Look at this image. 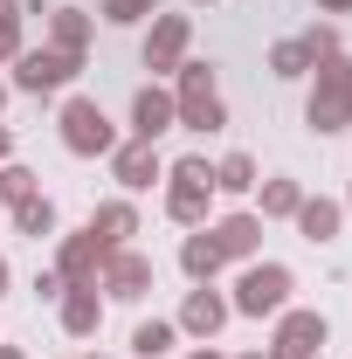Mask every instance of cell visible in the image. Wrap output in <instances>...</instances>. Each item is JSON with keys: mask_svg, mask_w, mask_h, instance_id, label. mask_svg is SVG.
Returning <instances> with one entry per match:
<instances>
[{"mask_svg": "<svg viewBox=\"0 0 352 359\" xmlns=\"http://www.w3.org/2000/svg\"><path fill=\"white\" fill-rule=\"evenodd\" d=\"M173 111H180V132H194V138H215L228 132V97H221V76H215V62H180L173 69Z\"/></svg>", "mask_w": 352, "mask_h": 359, "instance_id": "obj_1", "label": "cell"}, {"mask_svg": "<svg viewBox=\"0 0 352 359\" xmlns=\"http://www.w3.org/2000/svg\"><path fill=\"white\" fill-rule=\"evenodd\" d=\"M132 138H145V145H159L166 132H180V111H173V90L166 83H145L132 90V125H125Z\"/></svg>", "mask_w": 352, "mask_h": 359, "instance_id": "obj_13", "label": "cell"}, {"mask_svg": "<svg viewBox=\"0 0 352 359\" xmlns=\"http://www.w3.org/2000/svg\"><path fill=\"white\" fill-rule=\"evenodd\" d=\"M104 256H111V249H104L90 228H76V235H55V276H62V283H97Z\"/></svg>", "mask_w": 352, "mask_h": 359, "instance_id": "obj_14", "label": "cell"}, {"mask_svg": "<svg viewBox=\"0 0 352 359\" xmlns=\"http://www.w3.org/2000/svg\"><path fill=\"white\" fill-rule=\"evenodd\" d=\"M325 339H332L325 311H304V304H290V311H276L269 359H318V353H325Z\"/></svg>", "mask_w": 352, "mask_h": 359, "instance_id": "obj_8", "label": "cell"}, {"mask_svg": "<svg viewBox=\"0 0 352 359\" xmlns=\"http://www.w3.org/2000/svg\"><path fill=\"white\" fill-rule=\"evenodd\" d=\"M311 69H318V62H311V48L297 42V35H283V42L269 48V76H276V83H297V76H311Z\"/></svg>", "mask_w": 352, "mask_h": 359, "instance_id": "obj_24", "label": "cell"}, {"mask_svg": "<svg viewBox=\"0 0 352 359\" xmlns=\"http://www.w3.org/2000/svg\"><path fill=\"white\" fill-rule=\"evenodd\" d=\"M62 290H69V283H62V276H55V263H48L42 276H35V297H48V304H55V297H62Z\"/></svg>", "mask_w": 352, "mask_h": 359, "instance_id": "obj_29", "label": "cell"}, {"mask_svg": "<svg viewBox=\"0 0 352 359\" xmlns=\"http://www.w3.org/2000/svg\"><path fill=\"white\" fill-rule=\"evenodd\" d=\"M180 269H187V283H215L221 269H228L208 228H187V242H180Z\"/></svg>", "mask_w": 352, "mask_h": 359, "instance_id": "obj_20", "label": "cell"}, {"mask_svg": "<svg viewBox=\"0 0 352 359\" xmlns=\"http://www.w3.org/2000/svg\"><path fill=\"white\" fill-rule=\"evenodd\" d=\"M346 215H352V187H346Z\"/></svg>", "mask_w": 352, "mask_h": 359, "instance_id": "obj_37", "label": "cell"}, {"mask_svg": "<svg viewBox=\"0 0 352 359\" xmlns=\"http://www.w3.org/2000/svg\"><path fill=\"white\" fill-rule=\"evenodd\" d=\"M180 346V325L173 318H138V332H132V353L138 359H166Z\"/></svg>", "mask_w": 352, "mask_h": 359, "instance_id": "obj_22", "label": "cell"}, {"mask_svg": "<svg viewBox=\"0 0 352 359\" xmlns=\"http://www.w3.org/2000/svg\"><path fill=\"white\" fill-rule=\"evenodd\" d=\"M187 7H215V0H187Z\"/></svg>", "mask_w": 352, "mask_h": 359, "instance_id": "obj_36", "label": "cell"}, {"mask_svg": "<svg viewBox=\"0 0 352 359\" xmlns=\"http://www.w3.org/2000/svg\"><path fill=\"white\" fill-rule=\"evenodd\" d=\"M97 14H104L111 28H138V21L159 14V0H97Z\"/></svg>", "mask_w": 352, "mask_h": 359, "instance_id": "obj_26", "label": "cell"}, {"mask_svg": "<svg viewBox=\"0 0 352 359\" xmlns=\"http://www.w3.org/2000/svg\"><path fill=\"white\" fill-rule=\"evenodd\" d=\"M304 125L318 138H339L352 125V55H325L311 69V90H304Z\"/></svg>", "mask_w": 352, "mask_h": 359, "instance_id": "obj_3", "label": "cell"}, {"mask_svg": "<svg viewBox=\"0 0 352 359\" xmlns=\"http://www.w3.org/2000/svg\"><path fill=\"white\" fill-rule=\"evenodd\" d=\"M208 235H215L221 263H256V256H263V215H256V208L215 215V222H208Z\"/></svg>", "mask_w": 352, "mask_h": 359, "instance_id": "obj_11", "label": "cell"}, {"mask_svg": "<svg viewBox=\"0 0 352 359\" xmlns=\"http://www.w3.org/2000/svg\"><path fill=\"white\" fill-rule=\"evenodd\" d=\"M111 180H118L125 194H152V187L166 180L159 145H145V138H118V152H111Z\"/></svg>", "mask_w": 352, "mask_h": 359, "instance_id": "obj_12", "label": "cell"}, {"mask_svg": "<svg viewBox=\"0 0 352 359\" xmlns=\"http://www.w3.org/2000/svg\"><path fill=\"white\" fill-rule=\"evenodd\" d=\"M166 222L173 228H208L215 222V159L187 152L166 166Z\"/></svg>", "mask_w": 352, "mask_h": 359, "instance_id": "obj_2", "label": "cell"}, {"mask_svg": "<svg viewBox=\"0 0 352 359\" xmlns=\"http://www.w3.org/2000/svg\"><path fill=\"white\" fill-rule=\"evenodd\" d=\"M55 132H62V152H69V159H111V152H118V125L104 118L97 97H62Z\"/></svg>", "mask_w": 352, "mask_h": 359, "instance_id": "obj_5", "label": "cell"}, {"mask_svg": "<svg viewBox=\"0 0 352 359\" xmlns=\"http://www.w3.org/2000/svg\"><path fill=\"white\" fill-rule=\"evenodd\" d=\"M0 359H28V353H21V346H0Z\"/></svg>", "mask_w": 352, "mask_h": 359, "instance_id": "obj_34", "label": "cell"}, {"mask_svg": "<svg viewBox=\"0 0 352 359\" xmlns=\"http://www.w3.org/2000/svg\"><path fill=\"white\" fill-rule=\"evenodd\" d=\"M187 48H194V14H152L145 21V42H138V62L159 83V76H173L180 62H187Z\"/></svg>", "mask_w": 352, "mask_h": 359, "instance_id": "obj_7", "label": "cell"}, {"mask_svg": "<svg viewBox=\"0 0 352 359\" xmlns=\"http://www.w3.org/2000/svg\"><path fill=\"white\" fill-rule=\"evenodd\" d=\"M228 318H235V304H228V290H215V283H194L173 325H180V339H194V346H215L221 332H228Z\"/></svg>", "mask_w": 352, "mask_h": 359, "instance_id": "obj_10", "label": "cell"}, {"mask_svg": "<svg viewBox=\"0 0 352 359\" xmlns=\"http://www.w3.org/2000/svg\"><path fill=\"white\" fill-rule=\"evenodd\" d=\"M7 159H14V132L0 125V166H7Z\"/></svg>", "mask_w": 352, "mask_h": 359, "instance_id": "obj_31", "label": "cell"}, {"mask_svg": "<svg viewBox=\"0 0 352 359\" xmlns=\"http://www.w3.org/2000/svg\"><path fill=\"white\" fill-rule=\"evenodd\" d=\"M290 222H297V235H304V242H318V249H325V242H339V228H346V201L304 194V208H297Z\"/></svg>", "mask_w": 352, "mask_h": 359, "instance_id": "obj_16", "label": "cell"}, {"mask_svg": "<svg viewBox=\"0 0 352 359\" xmlns=\"http://www.w3.org/2000/svg\"><path fill=\"white\" fill-rule=\"evenodd\" d=\"M297 208H304V187H297L290 173H269V180H256V215H263V222H290Z\"/></svg>", "mask_w": 352, "mask_h": 359, "instance_id": "obj_19", "label": "cell"}, {"mask_svg": "<svg viewBox=\"0 0 352 359\" xmlns=\"http://www.w3.org/2000/svg\"><path fill=\"white\" fill-rule=\"evenodd\" d=\"M83 76V55H62V48H21L14 55V76H7V90H21V97H55V90H69Z\"/></svg>", "mask_w": 352, "mask_h": 359, "instance_id": "obj_6", "label": "cell"}, {"mask_svg": "<svg viewBox=\"0 0 352 359\" xmlns=\"http://www.w3.org/2000/svg\"><path fill=\"white\" fill-rule=\"evenodd\" d=\"M290 290H297L290 263L256 256V263H242L235 290H228V304H235V318H276V311H290Z\"/></svg>", "mask_w": 352, "mask_h": 359, "instance_id": "obj_4", "label": "cell"}, {"mask_svg": "<svg viewBox=\"0 0 352 359\" xmlns=\"http://www.w3.org/2000/svg\"><path fill=\"white\" fill-rule=\"evenodd\" d=\"M55 311H62V332H69V339H97V332H104V290H97V283H69V290L55 297Z\"/></svg>", "mask_w": 352, "mask_h": 359, "instance_id": "obj_15", "label": "cell"}, {"mask_svg": "<svg viewBox=\"0 0 352 359\" xmlns=\"http://www.w3.org/2000/svg\"><path fill=\"white\" fill-rule=\"evenodd\" d=\"M90 235H97L104 249H132L138 208H132V201H97V208H90Z\"/></svg>", "mask_w": 352, "mask_h": 359, "instance_id": "obj_17", "label": "cell"}, {"mask_svg": "<svg viewBox=\"0 0 352 359\" xmlns=\"http://www.w3.org/2000/svg\"><path fill=\"white\" fill-rule=\"evenodd\" d=\"M318 14H352V0H318Z\"/></svg>", "mask_w": 352, "mask_h": 359, "instance_id": "obj_32", "label": "cell"}, {"mask_svg": "<svg viewBox=\"0 0 352 359\" xmlns=\"http://www.w3.org/2000/svg\"><path fill=\"white\" fill-rule=\"evenodd\" d=\"M7 97H14V90H7V76H0V111H7Z\"/></svg>", "mask_w": 352, "mask_h": 359, "instance_id": "obj_35", "label": "cell"}, {"mask_svg": "<svg viewBox=\"0 0 352 359\" xmlns=\"http://www.w3.org/2000/svg\"><path fill=\"white\" fill-rule=\"evenodd\" d=\"M187 359H228V353H221V346H194Z\"/></svg>", "mask_w": 352, "mask_h": 359, "instance_id": "obj_33", "label": "cell"}, {"mask_svg": "<svg viewBox=\"0 0 352 359\" xmlns=\"http://www.w3.org/2000/svg\"><path fill=\"white\" fill-rule=\"evenodd\" d=\"M7 290H14V263L0 256V304H7Z\"/></svg>", "mask_w": 352, "mask_h": 359, "instance_id": "obj_30", "label": "cell"}, {"mask_svg": "<svg viewBox=\"0 0 352 359\" xmlns=\"http://www.w3.org/2000/svg\"><path fill=\"white\" fill-rule=\"evenodd\" d=\"M28 194H42V173H28L21 159H7V166H0V201H7V208H21Z\"/></svg>", "mask_w": 352, "mask_h": 359, "instance_id": "obj_25", "label": "cell"}, {"mask_svg": "<svg viewBox=\"0 0 352 359\" xmlns=\"http://www.w3.org/2000/svg\"><path fill=\"white\" fill-rule=\"evenodd\" d=\"M55 228H62V215H55L48 194H28V201L14 208V235H35V242H42V235H55Z\"/></svg>", "mask_w": 352, "mask_h": 359, "instance_id": "obj_23", "label": "cell"}, {"mask_svg": "<svg viewBox=\"0 0 352 359\" xmlns=\"http://www.w3.org/2000/svg\"><path fill=\"white\" fill-rule=\"evenodd\" d=\"M297 42L311 48V62H325V55H346V48H339V28H332V21H325V28H311V35H297Z\"/></svg>", "mask_w": 352, "mask_h": 359, "instance_id": "obj_28", "label": "cell"}, {"mask_svg": "<svg viewBox=\"0 0 352 359\" xmlns=\"http://www.w3.org/2000/svg\"><path fill=\"white\" fill-rule=\"evenodd\" d=\"M21 21H28V14H21V0H0V62H14V55H21Z\"/></svg>", "mask_w": 352, "mask_h": 359, "instance_id": "obj_27", "label": "cell"}, {"mask_svg": "<svg viewBox=\"0 0 352 359\" xmlns=\"http://www.w3.org/2000/svg\"><path fill=\"white\" fill-rule=\"evenodd\" d=\"M256 159L249 152H221L215 159V194H228V201H242V194H256Z\"/></svg>", "mask_w": 352, "mask_h": 359, "instance_id": "obj_21", "label": "cell"}, {"mask_svg": "<svg viewBox=\"0 0 352 359\" xmlns=\"http://www.w3.org/2000/svg\"><path fill=\"white\" fill-rule=\"evenodd\" d=\"M97 290H104V304H145V297H152V256L111 249L104 269H97Z\"/></svg>", "mask_w": 352, "mask_h": 359, "instance_id": "obj_9", "label": "cell"}, {"mask_svg": "<svg viewBox=\"0 0 352 359\" xmlns=\"http://www.w3.org/2000/svg\"><path fill=\"white\" fill-rule=\"evenodd\" d=\"M90 35H97V14H83V7H48V48L83 55Z\"/></svg>", "mask_w": 352, "mask_h": 359, "instance_id": "obj_18", "label": "cell"}]
</instances>
